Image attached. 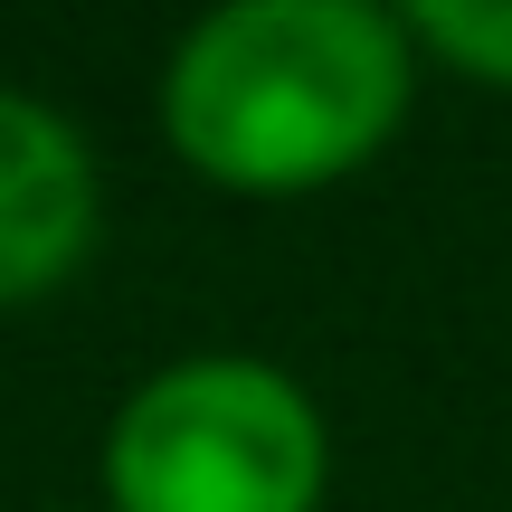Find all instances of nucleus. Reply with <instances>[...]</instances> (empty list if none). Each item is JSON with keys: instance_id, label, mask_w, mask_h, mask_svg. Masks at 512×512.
Segmentation results:
<instances>
[{"instance_id": "1", "label": "nucleus", "mask_w": 512, "mask_h": 512, "mask_svg": "<svg viewBox=\"0 0 512 512\" xmlns=\"http://www.w3.org/2000/svg\"><path fill=\"white\" fill-rule=\"evenodd\" d=\"M418 95V48L380 0H228L171 48L162 133L200 181L247 200L351 181Z\"/></svg>"}, {"instance_id": "4", "label": "nucleus", "mask_w": 512, "mask_h": 512, "mask_svg": "<svg viewBox=\"0 0 512 512\" xmlns=\"http://www.w3.org/2000/svg\"><path fill=\"white\" fill-rule=\"evenodd\" d=\"M399 29H408L418 57H437V67L512 95V0H408Z\"/></svg>"}, {"instance_id": "2", "label": "nucleus", "mask_w": 512, "mask_h": 512, "mask_svg": "<svg viewBox=\"0 0 512 512\" xmlns=\"http://www.w3.org/2000/svg\"><path fill=\"white\" fill-rule=\"evenodd\" d=\"M332 484V427L304 380L256 351L162 361L105 427L114 512H313Z\"/></svg>"}, {"instance_id": "3", "label": "nucleus", "mask_w": 512, "mask_h": 512, "mask_svg": "<svg viewBox=\"0 0 512 512\" xmlns=\"http://www.w3.org/2000/svg\"><path fill=\"white\" fill-rule=\"evenodd\" d=\"M105 228V181H95L86 133L57 105L0 86V304H38L86 266Z\"/></svg>"}]
</instances>
